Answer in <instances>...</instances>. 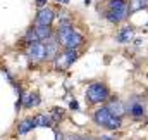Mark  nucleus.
<instances>
[{"label": "nucleus", "mask_w": 148, "mask_h": 140, "mask_svg": "<svg viewBox=\"0 0 148 140\" xmlns=\"http://www.w3.org/2000/svg\"><path fill=\"white\" fill-rule=\"evenodd\" d=\"M131 16L129 0H107L103 17L112 24H121Z\"/></svg>", "instance_id": "obj_1"}, {"label": "nucleus", "mask_w": 148, "mask_h": 140, "mask_svg": "<svg viewBox=\"0 0 148 140\" xmlns=\"http://www.w3.org/2000/svg\"><path fill=\"white\" fill-rule=\"evenodd\" d=\"M55 36L64 49H76L77 50L84 43V36L79 31H76L73 26H59Z\"/></svg>", "instance_id": "obj_2"}, {"label": "nucleus", "mask_w": 148, "mask_h": 140, "mask_svg": "<svg viewBox=\"0 0 148 140\" xmlns=\"http://www.w3.org/2000/svg\"><path fill=\"white\" fill-rule=\"evenodd\" d=\"M93 121H95L98 126L107 128V130H112V132H114V130H119V128L122 126V118L112 114L107 105H102V107H98V109L93 112Z\"/></svg>", "instance_id": "obj_3"}, {"label": "nucleus", "mask_w": 148, "mask_h": 140, "mask_svg": "<svg viewBox=\"0 0 148 140\" xmlns=\"http://www.w3.org/2000/svg\"><path fill=\"white\" fill-rule=\"evenodd\" d=\"M86 102L88 104H102L110 97V90L103 81H93L88 88H86Z\"/></svg>", "instance_id": "obj_4"}, {"label": "nucleus", "mask_w": 148, "mask_h": 140, "mask_svg": "<svg viewBox=\"0 0 148 140\" xmlns=\"http://www.w3.org/2000/svg\"><path fill=\"white\" fill-rule=\"evenodd\" d=\"M126 114H129L133 119H143L147 116V100L140 95H131L126 100Z\"/></svg>", "instance_id": "obj_5"}, {"label": "nucleus", "mask_w": 148, "mask_h": 140, "mask_svg": "<svg viewBox=\"0 0 148 140\" xmlns=\"http://www.w3.org/2000/svg\"><path fill=\"white\" fill-rule=\"evenodd\" d=\"M77 59H79V54H77L76 49H64V52H62V54H57V57L53 59L55 69L57 71L69 69Z\"/></svg>", "instance_id": "obj_6"}, {"label": "nucleus", "mask_w": 148, "mask_h": 140, "mask_svg": "<svg viewBox=\"0 0 148 140\" xmlns=\"http://www.w3.org/2000/svg\"><path fill=\"white\" fill-rule=\"evenodd\" d=\"M26 57H28L29 61H33V62H41V61H45V45H43L40 40L29 43V45H28V50H26Z\"/></svg>", "instance_id": "obj_7"}, {"label": "nucleus", "mask_w": 148, "mask_h": 140, "mask_svg": "<svg viewBox=\"0 0 148 140\" xmlns=\"http://www.w3.org/2000/svg\"><path fill=\"white\" fill-rule=\"evenodd\" d=\"M55 17H57V14H55L53 9H50V7L38 9L36 17H35V24H38V26H52Z\"/></svg>", "instance_id": "obj_8"}, {"label": "nucleus", "mask_w": 148, "mask_h": 140, "mask_svg": "<svg viewBox=\"0 0 148 140\" xmlns=\"http://www.w3.org/2000/svg\"><path fill=\"white\" fill-rule=\"evenodd\" d=\"M43 45H45V61H53V59L57 57V54H59V47H60L57 36L52 35L48 40H45Z\"/></svg>", "instance_id": "obj_9"}, {"label": "nucleus", "mask_w": 148, "mask_h": 140, "mask_svg": "<svg viewBox=\"0 0 148 140\" xmlns=\"http://www.w3.org/2000/svg\"><path fill=\"white\" fill-rule=\"evenodd\" d=\"M133 38H134V28H131V26H124V28H121V30L117 31V35H115V42L124 45V43H129Z\"/></svg>", "instance_id": "obj_10"}, {"label": "nucleus", "mask_w": 148, "mask_h": 140, "mask_svg": "<svg viewBox=\"0 0 148 140\" xmlns=\"http://www.w3.org/2000/svg\"><path fill=\"white\" fill-rule=\"evenodd\" d=\"M107 107H109V111H110L112 114H115V116H119V118H122V116L126 114L124 102H122L119 97H114V99H110V100H109V104H107Z\"/></svg>", "instance_id": "obj_11"}, {"label": "nucleus", "mask_w": 148, "mask_h": 140, "mask_svg": "<svg viewBox=\"0 0 148 140\" xmlns=\"http://www.w3.org/2000/svg\"><path fill=\"white\" fill-rule=\"evenodd\" d=\"M40 104H41V99H40L38 92L24 94V97H23V107L24 109H33V107H38Z\"/></svg>", "instance_id": "obj_12"}, {"label": "nucleus", "mask_w": 148, "mask_h": 140, "mask_svg": "<svg viewBox=\"0 0 148 140\" xmlns=\"http://www.w3.org/2000/svg\"><path fill=\"white\" fill-rule=\"evenodd\" d=\"M33 128H36L35 118H24V119L17 125V133H19V135H26V133H29Z\"/></svg>", "instance_id": "obj_13"}, {"label": "nucleus", "mask_w": 148, "mask_h": 140, "mask_svg": "<svg viewBox=\"0 0 148 140\" xmlns=\"http://www.w3.org/2000/svg\"><path fill=\"white\" fill-rule=\"evenodd\" d=\"M35 125H36V128H52L53 121H52L50 114H36L35 116Z\"/></svg>", "instance_id": "obj_14"}, {"label": "nucleus", "mask_w": 148, "mask_h": 140, "mask_svg": "<svg viewBox=\"0 0 148 140\" xmlns=\"http://www.w3.org/2000/svg\"><path fill=\"white\" fill-rule=\"evenodd\" d=\"M35 31H36V36L40 42H45V40H48L52 35H55L53 33V30H52V26H35Z\"/></svg>", "instance_id": "obj_15"}, {"label": "nucleus", "mask_w": 148, "mask_h": 140, "mask_svg": "<svg viewBox=\"0 0 148 140\" xmlns=\"http://www.w3.org/2000/svg\"><path fill=\"white\" fill-rule=\"evenodd\" d=\"M148 9V0H129V12L134 14L138 10Z\"/></svg>", "instance_id": "obj_16"}, {"label": "nucleus", "mask_w": 148, "mask_h": 140, "mask_svg": "<svg viewBox=\"0 0 148 140\" xmlns=\"http://www.w3.org/2000/svg\"><path fill=\"white\" fill-rule=\"evenodd\" d=\"M50 118H52L53 125L59 123V121H62V119H64V109H60V107H53L52 112H50Z\"/></svg>", "instance_id": "obj_17"}, {"label": "nucleus", "mask_w": 148, "mask_h": 140, "mask_svg": "<svg viewBox=\"0 0 148 140\" xmlns=\"http://www.w3.org/2000/svg\"><path fill=\"white\" fill-rule=\"evenodd\" d=\"M24 40L28 42V45H29V43H33V42H36L38 36H36V31H35V28H29V30L24 33Z\"/></svg>", "instance_id": "obj_18"}, {"label": "nucleus", "mask_w": 148, "mask_h": 140, "mask_svg": "<svg viewBox=\"0 0 148 140\" xmlns=\"http://www.w3.org/2000/svg\"><path fill=\"white\" fill-rule=\"evenodd\" d=\"M47 2L48 0H35V5H36L38 9H43V7H47Z\"/></svg>", "instance_id": "obj_19"}, {"label": "nucleus", "mask_w": 148, "mask_h": 140, "mask_svg": "<svg viewBox=\"0 0 148 140\" xmlns=\"http://www.w3.org/2000/svg\"><path fill=\"white\" fill-rule=\"evenodd\" d=\"M66 137H64V133H60L59 130H55V140H64Z\"/></svg>", "instance_id": "obj_20"}, {"label": "nucleus", "mask_w": 148, "mask_h": 140, "mask_svg": "<svg viewBox=\"0 0 148 140\" xmlns=\"http://www.w3.org/2000/svg\"><path fill=\"white\" fill-rule=\"evenodd\" d=\"M71 109H74V111H77V109H79V104H77V100H71Z\"/></svg>", "instance_id": "obj_21"}, {"label": "nucleus", "mask_w": 148, "mask_h": 140, "mask_svg": "<svg viewBox=\"0 0 148 140\" xmlns=\"http://www.w3.org/2000/svg\"><path fill=\"white\" fill-rule=\"evenodd\" d=\"M79 139H81L79 135H67L66 137V140H79Z\"/></svg>", "instance_id": "obj_22"}, {"label": "nucleus", "mask_w": 148, "mask_h": 140, "mask_svg": "<svg viewBox=\"0 0 148 140\" xmlns=\"http://www.w3.org/2000/svg\"><path fill=\"white\" fill-rule=\"evenodd\" d=\"M98 140H114V139H112V137H100Z\"/></svg>", "instance_id": "obj_23"}, {"label": "nucleus", "mask_w": 148, "mask_h": 140, "mask_svg": "<svg viewBox=\"0 0 148 140\" xmlns=\"http://www.w3.org/2000/svg\"><path fill=\"white\" fill-rule=\"evenodd\" d=\"M79 140H95L93 137H83V139H79Z\"/></svg>", "instance_id": "obj_24"}, {"label": "nucleus", "mask_w": 148, "mask_h": 140, "mask_svg": "<svg viewBox=\"0 0 148 140\" xmlns=\"http://www.w3.org/2000/svg\"><path fill=\"white\" fill-rule=\"evenodd\" d=\"M57 2H60V3H69V0H57Z\"/></svg>", "instance_id": "obj_25"}, {"label": "nucleus", "mask_w": 148, "mask_h": 140, "mask_svg": "<svg viewBox=\"0 0 148 140\" xmlns=\"http://www.w3.org/2000/svg\"><path fill=\"white\" fill-rule=\"evenodd\" d=\"M147 126H148V119H147Z\"/></svg>", "instance_id": "obj_26"}, {"label": "nucleus", "mask_w": 148, "mask_h": 140, "mask_svg": "<svg viewBox=\"0 0 148 140\" xmlns=\"http://www.w3.org/2000/svg\"><path fill=\"white\" fill-rule=\"evenodd\" d=\"M147 26H148V21H147Z\"/></svg>", "instance_id": "obj_27"}]
</instances>
